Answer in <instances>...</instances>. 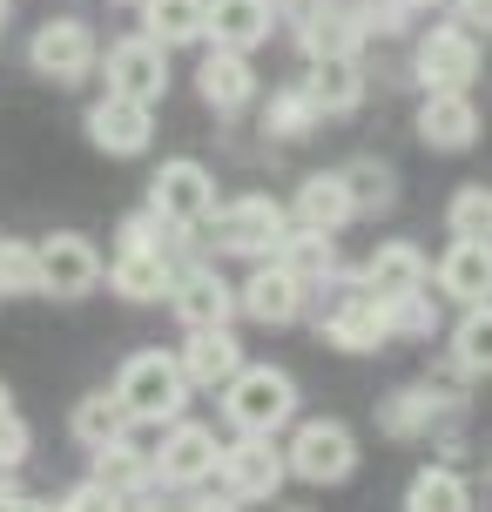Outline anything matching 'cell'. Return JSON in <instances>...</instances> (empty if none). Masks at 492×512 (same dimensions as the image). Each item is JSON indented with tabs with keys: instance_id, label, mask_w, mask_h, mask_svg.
<instances>
[{
	"instance_id": "6da1fadb",
	"label": "cell",
	"mask_w": 492,
	"mask_h": 512,
	"mask_svg": "<svg viewBox=\"0 0 492 512\" xmlns=\"http://www.w3.org/2000/svg\"><path fill=\"white\" fill-rule=\"evenodd\" d=\"M223 418H230L236 432H284L290 418H297V384H290V371H277V364H236V378L223 384Z\"/></svg>"
},
{
	"instance_id": "7a4b0ae2",
	"label": "cell",
	"mask_w": 492,
	"mask_h": 512,
	"mask_svg": "<svg viewBox=\"0 0 492 512\" xmlns=\"http://www.w3.org/2000/svg\"><path fill=\"white\" fill-rule=\"evenodd\" d=\"M115 398L129 411V425H176L182 405H189V378L169 351H135L115 378Z\"/></svg>"
},
{
	"instance_id": "3957f363",
	"label": "cell",
	"mask_w": 492,
	"mask_h": 512,
	"mask_svg": "<svg viewBox=\"0 0 492 512\" xmlns=\"http://www.w3.org/2000/svg\"><path fill=\"white\" fill-rule=\"evenodd\" d=\"M209 243L223 256H250V263H263V256H277V243H284L290 230V209L277 203V196H236V203H216L203 216Z\"/></svg>"
},
{
	"instance_id": "277c9868",
	"label": "cell",
	"mask_w": 492,
	"mask_h": 512,
	"mask_svg": "<svg viewBox=\"0 0 492 512\" xmlns=\"http://www.w3.org/2000/svg\"><path fill=\"white\" fill-rule=\"evenodd\" d=\"M284 472H297L304 486H344L358 472V438H351V425L304 418L297 438H290V452H284Z\"/></svg>"
},
{
	"instance_id": "5b68a950",
	"label": "cell",
	"mask_w": 492,
	"mask_h": 512,
	"mask_svg": "<svg viewBox=\"0 0 492 512\" xmlns=\"http://www.w3.org/2000/svg\"><path fill=\"white\" fill-rule=\"evenodd\" d=\"M216 479H223V499H236V506H263V499H277V486H284V452H277L270 438L243 432L236 445L216 452Z\"/></svg>"
},
{
	"instance_id": "8992f818",
	"label": "cell",
	"mask_w": 492,
	"mask_h": 512,
	"mask_svg": "<svg viewBox=\"0 0 492 512\" xmlns=\"http://www.w3.org/2000/svg\"><path fill=\"white\" fill-rule=\"evenodd\" d=\"M149 209H156L162 223H176V230H203V216L216 209V176H209L203 162H162L156 176H149Z\"/></svg>"
},
{
	"instance_id": "52a82bcc",
	"label": "cell",
	"mask_w": 492,
	"mask_h": 512,
	"mask_svg": "<svg viewBox=\"0 0 492 512\" xmlns=\"http://www.w3.org/2000/svg\"><path fill=\"white\" fill-rule=\"evenodd\" d=\"M34 270H41V297H88L102 283V250L75 230H54L48 243H34Z\"/></svg>"
},
{
	"instance_id": "ba28073f",
	"label": "cell",
	"mask_w": 492,
	"mask_h": 512,
	"mask_svg": "<svg viewBox=\"0 0 492 512\" xmlns=\"http://www.w3.org/2000/svg\"><path fill=\"white\" fill-rule=\"evenodd\" d=\"M27 61L41 81L75 88V81L95 75V34H88V21H41V34L27 41Z\"/></svg>"
},
{
	"instance_id": "9c48e42d",
	"label": "cell",
	"mask_w": 492,
	"mask_h": 512,
	"mask_svg": "<svg viewBox=\"0 0 492 512\" xmlns=\"http://www.w3.org/2000/svg\"><path fill=\"white\" fill-rule=\"evenodd\" d=\"M324 337H331L337 351H351V358H371V351H385V304L364 290V283H344L331 304H324Z\"/></svg>"
},
{
	"instance_id": "30bf717a",
	"label": "cell",
	"mask_w": 492,
	"mask_h": 512,
	"mask_svg": "<svg viewBox=\"0 0 492 512\" xmlns=\"http://www.w3.org/2000/svg\"><path fill=\"white\" fill-rule=\"evenodd\" d=\"M412 75L425 81V95L472 88V75H479V34H472V27H432L412 54Z\"/></svg>"
},
{
	"instance_id": "8fae6325",
	"label": "cell",
	"mask_w": 492,
	"mask_h": 512,
	"mask_svg": "<svg viewBox=\"0 0 492 512\" xmlns=\"http://www.w3.org/2000/svg\"><path fill=\"white\" fill-rule=\"evenodd\" d=\"M108 95H129V102L156 108L162 95H169V48H156L149 34L115 41V48H108Z\"/></svg>"
},
{
	"instance_id": "7c38bea8",
	"label": "cell",
	"mask_w": 492,
	"mask_h": 512,
	"mask_svg": "<svg viewBox=\"0 0 492 512\" xmlns=\"http://www.w3.org/2000/svg\"><path fill=\"white\" fill-rule=\"evenodd\" d=\"M216 432L209 425H196V418H176L169 432H162V452H149L156 459V479L162 486H203L209 472H216Z\"/></svg>"
},
{
	"instance_id": "4fadbf2b",
	"label": "cell",
	"mask_w": 492,
	"mask_h": 512,
	"mask_svg": "<svg viewBox=\"0 0 492 512\" xmlns=\"http://www.w3.org/2000/svg\"><path fill=\"white\" fill-rule=\"evenodd\" d=\"M304 304H311V290L290 277L277 256H263L257 270H250V283L236 290V310H243V317H257V324H297Z\"/></svg>"
},
{
	"instance_id": "5bb4252c",
	"label": "cell",
	"mask_w": 492,
	"mask_h": 512,
	"mask_svg": "<svg viewBox=\"0 0 492 512\" xmlns=\"http://www.w3.org/2000/svg\"><path fill=\"white\" fill-rule=\"evenodd\" d=\"M169 310L182 317V331H216V324H230L236 317V290L216 270H176L169 277Z\"/></svg>"
},
{
	"instance_id": "9a60e30c",
	"label": "cell",
	"mask_w": 492,
	"mask_h": 512,
	"mask_svg": "<svg viewBox=\"0 0 492 512\" xmlns=\"http://www.w3.org/2000/svg\"><path fill=\"white\" fill-rule=\"evenodd\" d=\"M149 135H156L149 102L102 95V102L88 108V142H95V149H108V155H142V149H149Z\"/></svg>"
},
{
	"instance_id": "2e32d148",
	"label": "cell",
	"mask_w": 492,
	"mask_h": 512,
	"mask_svg": "<svg viewBox=\"0 0 492 512\" xmlns=\"http://www.w3.org/2000/svg\"><path fill=\"white\" fill-rule=\"evenodd\" d=\"M418 142H425V149H445V155H459V149L479 142V108H472L466 88L425 95V108H418Z\"/></svg>"
},
{
	"instance_id": "e0dca14e",
	"label": "cell",
	"mask_w": 492,
	"mask_h": 512,
	"mask_svg": "<svg viewBox=\"0 0 492 512\" xmlns=\"http://www.w3.org/2000/svg\"><path fill=\"white\" fill-rule=\"evenodd\" d=\"M196 95H203L216 115H236V108L257 102V68H250V54L236 48H209L203 68H196Z\"/></svg>"
},
{
	"instance_id": "ac0fdd59",
	"label": "cell",
	"mask_w": 492,
	"mask_h": 512,
	"mask_svg": "<svg viewBox=\"0 0 492 512\" xmlns=\"http://www.w3.org/2000/svg\"><path fill=\"white\" fill-rule=\"evenodd\" d=\"M358 283L378 297V304H391V297H412V290H425V283H432V263H425V250H418V243H378Z\"/></svg>"
},
{
	"instance_id": "d6986e66",
	"label": "cell",
	"mask_w": 492,
	"mask_h": 512,
	"mask_svg": "<svg viewBox=\"0 0 492 512\" xmlns=\"http://www.w3.org/2000/svg\"><path fill=\"white\" fill-rule=\"evenodd\" d=\"M182 378H189V391H216V384L236 378V364H243V344L230 337V324H216V331H189V344H182Z\"/></svg>"
},
{
	"instance_id": "ffe728a7",
	"label": "cell",
	"mask_w": 492,
	"mask_h": 512,
	"mask_svg": "<svg viewBox=\"0 0 492 512\" xmlns=\"http://www.w3.org/2000/svg\"><path fill=\"white\" fill-rule=\"evenodd\" d=\"M270 0H203V34H216V48L250 54L257 41H270Z\"/></svg>"
},
{
	"instance_id": "44dd1931",
	"label": "cell",
	"mask_w": 492,
	"mask_h": 512,
	"mask_svg": "<svg viewBox=\"0 0 492 512\" xmlns=\"http://www.w3.org/2000/svg\"><path fill=\"white\" fill-rule=\"evenodd\" d=\"M439 290L452 304H492V243L452 236V250L439 256Z\"/></svg>"
},
{
	"instance_id": "7402d4cb",
	"label": "cell",
	"mask_w": 492,
	"mask_h": 512,
	"mask_svg": "<svg viewBox=\"0 0 492 512\" xmlns=\"http://www.w3.org/2000/svg\"><path fill=\"white\" fill-rule=\"evenodd\" d=\"M290 216H297V230H324V236H337L344 223H351L344 176H337V169H317V176H304V182H297V203H290Z\"/></svg>"
},
{
	"instance_id": "603a6c76",
	"label": "cell",
	"mask_w": 492,
	"mask_h": 512,
	"mask_svg": "<svg viewBox=\"0 0 492 512\" xmlns=\"http://www.w3.org/2000/svg\"><path fill=\"white\" fill-rule=\"evenodd\" d=\"M102 277L115 297H129V304H162L169 297V256H149V250H115V263H102Z\"/></svg>"
},
{
	"instance_id": "cb8c5ba5",
	"label": "cell",
	"mask_w": 492,
	"mask_h": 512,
	"mask_svg": "<svg viewBox=\"0 0 492 512\" xmlns=\"http://www.w3.org/2000/svg\"><path fill=\"white\" fill-rule=\"evenodd\" d=\"M304 95H311L317 115H351V108L364 102V68H358V54L311 61V75H304Z\"/></svg>"
},
{
	"instance_id": "d4e9b609",
	"label": "cell",
	"mask_w": 492,
	"mask_h": 512,
	"mask_svg": "<svg viewBox=\"0 0 492 512\" xmlns=\"http://www.w3.org/2000/svg\"><path fill=\"white\" fill-rule=\"evenodd\" d=\"M297 41H304V54L311 61H337V54H358L364 48V21H358V7H317L311 21L297 27Z\"/></svg>"
},
{
	"instance_id": "484cf974",
	"label": "cell",
	"mask_w": 492,
	"mask_h": 512,
	"mask_svg": "<svg viewBox=\"0 0 492 512\" xmlns=\"http://www.w3.org/2000/svg\"><path fill=\"white\" fill-rule=\"evenodd\" d=\"M277 263H284V270L304 283V290H317V283L337 277V243H331L324 230H284V243H277Z\"/></svg>"
},
{
	"instance_id": "4316f807",
	"label": "cell",
	"mask_w": 492,
	"mask_h": 512,
	"mask_svg": "<svg viewBox=\"0 0 492 512\" xmlns=\"http://www.w3.org/2000/svg\"><path fill=\"white\" fill-rule=\"evenodd\" d=\"M459 411V398H445V391H432V384H412V391H398L385 405V432L391 438H418V432H432L439 418H452Z\"/></svg>"
},
{
	"instance_id": "83f0119b",
	"label": "cell",
	"mask_w": 492,
	"mask_h": 512,
	"mask_svg": "<svg viewBox=\"0 0 492 512\" xmlns=\"http://www.w3.org/2000/svg\"><path fill=\"white\" fill-rule=\"evenodd\" d=\"M95 479H102L108 492H122V499H129V492H149V486H156V459H149L135 438H115V445H102V452H95Z\"/></svg>"
},
{
	"instance_id": "f1b7e54d",
	"label": "cell",
	"mask_w": 492,
	"mask_h": 512,
	"mask_svg": "<svg viewBox=\"0 0 492 512\" xmlns=\"http://www.w3.org/2000/svg\"><path fill=\"white\" fill-rule=\"evenodd\" d=\"M142 34H149L156 48L203 41V0H142Z\"/></svg>"
},
{
	"instance_id": "f546056e",
	"label": "cell",
	"mask_w": 492,
	"mask_h": 512,
	"mask_svg": "<svg viewBox=\"0 0 492 512\" xmlns=\"http://www.w3.org/2000/svg\"><path fill=\"white\" fill-rule=\"evenodd\" d=\"M68 432H75L88 452H102V445H115V438H129V411H122L115 391H88V398L75 405V418H68Z\"/></svg>"
},
{
	"instance_id": "4dcf8cb0",
	"label": "cell",
	"mask_w": 492,
	"mask_h": 512,
	"mask_svg": "<svg viewBox=\"0 0 492 512\" xmlns=\"http://www.w3.org/2000/svg\"><path fill=\"white\" fill-rule=\"evenodd\" d=\"M405 512H472V486L452 465H425L405 486Z\"/></svg>"
},
{
	"instance_id": "1f68e13d",
	"label": "cell",
	"mask_w": 492,
	"mask_h": 512,
	"mask_svg": "<svg viewBox=\"0 0 492 512\" xmlns=\"http://www.w3.org/2000/svg\"><path fill=\"white\" fill-rule=\"evenodd\" d=\"M344 176V196H351V216H378V209L398 203V176H391V162H371L358 155L351 169H337Z\"/></svg>"
},
{
	"instance_id": "d6a6232c",
	"label": "cell",
	"mask_w": 492,
	"mask_h": 512,
	"mask_svg": "<svg viewBox=\"0 0 492 512\" xmlns=\"http://www.w3.org/2000/svg\"><path fill=\"white\" fill-rule=\"evenodd\" d=\"M445 230L466 236V243H492V189H486V182L452 189V203H445Z\"/></svg>"
},
{
	"instance_id": "836d02e7",
	"label": "cell",
	"mask_w": 492,
	"mask_h": 512,
	"mask_svg": "<svg viewBox=\"0 0 492 512\" xmlns=\"http://www.w3.org/2000/svg\"><path fill=\"white\" fill-rule=\"evenodd\" d=\"M317 122H324V115L311 108V95H304V88H277V95L263 102V128H270L277 142H304Z\"/></svg>"
},
{
	"instance_id": "e575fe53",
	"label": "cell",
	"mask_w": 492,
	"mask_h": 512,
	"mask_svg": "<svg viewBox=\"0 0 492 512\" xmlns=\"http://www.w3.org/2000/svg\"><path fill=\"white\" fill-rule=\"evenodd\" d=\"M452 364L459 371H492V304H466L452 331Z\"/></svg>"
},
{
	"instance_id": "d590c367",
	"label": "cell",
	"mask_w": 492,
	"mask_h": 512,
	"mask_svg": "<svg viewBox=\"0 0 492 512\" xmlns=\"http://www.w3.org/2000/svg\"><path fill=\"white\" fill-rule=\"evenodd\" d=\"M432 331H439L432 290H412V297H391L385 304V337H432Z\"/></svg>"
},
{
	"instance_id": "8d00e7d4",
	"label": "cell",
	"mask_w": 492,
	"mask_h": 512,
	"mask_svg": "<svg viewBox=\"0 0 492 512\" xmlns=\"http://www.w3.org/2000/svg\"><path fill=\"white\" fill-rule=\"evenodd\" d=\"M0 297H41L34 243H7V236H0Z\"/></svg>"
},
{
	"instance_id": "74e56055",
	"label": "cell",
	"mask_w": 492,
	"mask_h": 512,
	"mask_svg": "<svg viewBox=\"0 0 492 512\" xmlns=\"http://www.w3.org/2000/svg\"><path fill=\"white\" fill-rule=\"evenodd\" d=\"M176 223H162L156 209H135L129 223H122V250H149V256H169V243H176Z\"/></svg>"
},
{
	"instance_id": "f35d334b",
	"label": "cell",
	"mask_w": 492,
	"mask_h": 512,
	"mask_svg": "<svg viewBox=\"0 0 492 512\" xmlns=\"http://www.w3.org/2000/svg\"><path fill=\"white\" fill-rule=\"evenodd\" d=\"M54 512H129V499H122V492H108L102 479H81V486L68 492Z\"/></svg>"
},
{
	"instance_id": "ab89813d",
	"label": "cell",
	"mask_w": 492,
	"mask_h": 512,
	"mask_svg": "<svg viewBox=\"0 0 492 512\" xmlns=\"http://www.w3.org/2000/svg\"><path fill=\"white\" fill-rule=\"evenodd\" d=\"M405 0H358V21H364V34H398L405 27Z\"/></svg>"
},
{
	"instance_id": "60d3db41",
	"label": "cell",
	"mask_w": 492,
	"mask_h": 512,
	"mask_svg": "<svg viewBox=\"0 0 492 512\" xmlns=\"http://www.w3.org/2000/svg\"><path fill=\"white\" fill-rule=\"evenodd\" d=\"M317 7H324V0H270V14H277V21H290V27H304Z\"/></svg>"
},
{
	"instance_id": "b9f144b4",
	"label": "cell",
	"mask_w": 492,
	"mask_h": 512,
	"mask_svg": "<svg viewBox=\"0 0 492 512\" xmlns=\"http://www.w3.org/2000/svg\"><path fill=\"white\" fill-rule=\"evenodd\" d=\"M459 14H466V27H472V34H479V27L492 34V0H459Z\"/></svg>"
},
{
	"instance_id": "7bdbcfd3",
	"label": "cell",
	"mask_w": 492,
	"mask_h": 512,
	"mask_svg": "<svg viewBox=\"0 0 492 512\" xmlns=\"http://www.w3.org/2000/svg\"><path fill=\"white\" fill-rule=\"evenodd\" d=\"M0 512H54L48 499H21V492H7V499H0Z\"/></svg>"
},
{
	"instance_id": "ee69618b",
	"label": "cell",
	"mask_w": 492,
	"mask_h": 512,
	"mask_svg": "<svg viewBox=\"0 0 492 512\" xmlns=\"http://www.w3.org/2000/svg\"><path fill=\"white\" fill-rule=\"evenodd\" d=\"M189 512H243V506H236V499H196Z\"/></svg>"
},
{
	"instance_id": "f6af8a7d",
	"label": "cell",
	"mask_w": 492,
	"mask_h": 512,
	"mask_svg": "<svg viewBox=\"0 0 492 512\" xmlns=\"http://www.w3.org/2000/svg\"><path fill=\"white\" fill-rule=\"evenodd\" d=\"M7 398H14V391H7V384H0V411H14V405H7Z\"/></svg>"
},
{
	"instance_id": "bcb514c9",
	"label": "cell",
	"mask_w": 492,
	"mask_h": 512,
	"mask_svg": "<svg viewBox=\"0 0 492 512\" xmlns=\"http://www.w3.org/2000/svg\"><path fill=\"white\" fill-rule=\"evenodd\" d=\"M405 7H412V14H418V7H439V0H405Z\"/></svg>"
},
{
	"instance_id": "7dc6e473",
	"label": "cell",
	"mask_w": 492,
	"mask_h": 512,
	"mask_svg": "<svg viewBox=\"0 0 492 512\" xmlns=\"http://www.w3.org/2000/svg\"><path fill=\"white\" fill-rule=\"evenodd\" d=\"M0 27H7V0H0Z\"/></svg>"
},
{
	"instance_id": "c3c4849f",
	"label": "cell",
	"mask_w": 492,
	"mask_h": 512,
	"mask_svg": "<svg viewBox=\"0 0 492 512\" xmlns=\"http://www.w3.org/2000/svg\"><path fill=\"white\" fill-rule=\"evenodd\" d=\"M122 7H142V0H122Z\"/></svg>"
}]
</instances>
